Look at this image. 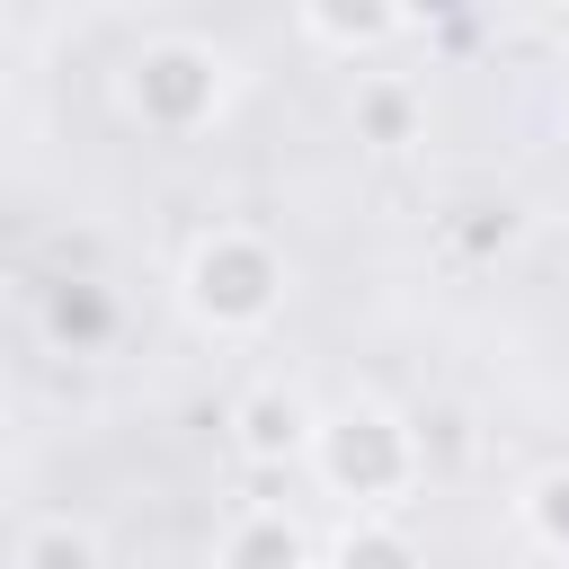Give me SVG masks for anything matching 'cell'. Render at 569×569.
Here are the masks:
<instances>
[{
    "mask_svg": "<svg viewBox=\"0 0 569 569\" xmlns=\"http://www.w3.org/2000/svg\"><path fill=\"white\" fill-rule=\"evenodd\" d=\"M222 569H302V525L284 507H249L222 533Z\"/></svg>",
    "mask_w": 569,
    "mask_h": 569,
    "instance_id": "cell-5",
    "label": "cell"
},
{
    "mask_svg": "<svg viewBox=\"0 0 569 569\" xmlns=\"http://www.w3.org/2000/svg\"><path fill=\"white\" fill-rule=\"evenodd\" d=\"M311 462H320V480H329L338 498H356V507L382 516V507L418 480V436H409L391 409H338V418H320Z\"/></svg>",
    "mask_w": 569,
    "mask_h": 569,
    "instance_id": "cell-3",
    "label": "cell"
},
{
    "mask_svg": "<svg viewBox=\"0 0 569 569\" xmlns=\"http://www.w3.org/2000/svg\"><path fill=\"white\" fill-rule=\"evenodd\" d=\"M44 329H53V338H89V329H107V302H98L89 284H53V302H44Z\"/></svg>",
    "mask_w": 569,
    "mask_h": 569,
    "instance_id": "cell-11",
    "label": "cell"
},
{
    "mask_svg": "<svg viewBox=\"0 0 569 569\" xmlns=\"http://www.w3.org/2000/svg\"><path fill=\"white\" fill-rule=\"evenodd\" d=\"M18 569H107V542L71 516H44V525L18 533Z\"/></svg>",
    "mask_w": 569,
    "mask_h": 569,
    "instance_id": "cell-7",
    "label": "cell"
},
{
    "mask_svg": "<svg viewBox=\"0 0 569 569\" xmlns=\"http://www.w3.org/2000/svg\"><path fill=\"white\" fill-rule=\"evenodd\" d=\"M418 116H427V107H418V89H409L400 71H365V80H356V133H365V142L391 151V142L418 133Z\"/></svg>",
    "mask_w": 569,
    "mask_h": 569,
    "instance_id": "cell-6",
    "label": "cell"
},
{
    "mask_svg": "<svg viewBox=\"0 0 569 569\" xmlns=\"http://www.w3.org/2000/svg\"><path fill=\"white\" fill-rule=\"evenodd\" d=\"M338 569H418V542H409L400 525L365 516V525H347V542H338Z\"/></svg>",
    "mask_w": 569,
    "mask_h": 569,
    "instance_id": "cell-9",
    "label": "cell"
},
{
    "mask_svg": "<svg viewBox=\"0 0 569 569\" xmlns=\"http://www.w3.org/2000/svg\"><path fill=\"white\" fill-rule=\"evenodd\" d=\"M222 98H231V53L204 36H151L124 62V107L151 133H204L222 116Z\"/></svg>",
    "mask_w": 569,
    "mask_h": 569,
    "instance_id": "cell-2",
    "label": "cell"
},
{
    "mask_svg": "<svg viewBox=\"0 0 569 569\" xmlns=\"http://www.w3.org/2000/svg\"><path fill=\"white\" fill-rule=\"evenodd\" d=\"M178 293H187V311L204 320V329H267L276 320V302H284V258L249 231V222H213L196 249H187V276H178Z\"/></svg>",
    "mask_w": 569,
    "mask_h": 569,
    "instance_id": "cell-1",
    "label": "cell"
},
{
    "mask_svg": "<svg viewBox=\"0 0 569 569\" xmlns=\"http://www.w3.org/2000/svg\"><path fill=\"white\" fill-rule=\"evenodd\" d=\"M418 18H400V9H302V36L311 44H347V53H373V44H391V36H409Z\"/></svg>",
    "mask_w": 569,
    "mask_h": 569,
    "instance_id": "cell-8",
    "label": "cell"
},
{
    "mask_svg": "<svg viewBox=\"0 0 569 569\" xmlns=\"http://www.w3.org/2000/svg\"><path fill=\"white\" fill-rule=\"evenodd\" d=\"M525 525H533V542H542L551 560H569V462L525 489Z\"/></svg>",
    "mask_w": 569,
    "mask_h": 569,
    "instance_id": "cell-10",
    "label": "cell"
},
{
    "mask_svg": "<svg viewBox=\"0 0 569 569\" xmlns=\"http://www.w3.org/2000/svg\"><path fill=\"white\" fill-rule=\"evenodd\" d=\"M231 445H240L249 462H293V453L320 445V418H311V400H302L293 382H258V391H240V409H231Z\"/></svg>",
    "mask_w": 569,
    "mask_h": 569,
    "instance_id": "cell-4",
    "label": "cell"
}]
</instances>
